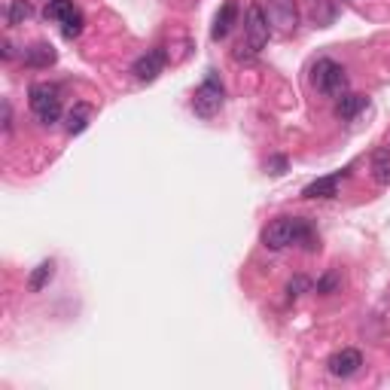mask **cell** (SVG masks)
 I'll return each instance as SVG.
<instances>
[{
    "label": "cell",
    "mask_w": 390,
    "mask_h": 390,
    "mask_svg": "<svg viewBox=\"0 0 390 390\" xmlns=\"http://www.w3.org/2000/svg\"><path fill=\"white\" fill-rule=\"evenodd\" d=\"M311 83H314V89L320 91V95L341 98L348 91V74H345V67H341L339 61L320 59L314 64V71H311Z\"/></svg>",
    "instance_id": "cell-1"
},
{
    "label": "cell",
    "mask_w": 390,
    "mask_h": 390,
    "mask_svg": "<svg viewBox=\"0 0 390 390\" xmlns=\"http://www.w3.org/2000/svg\"><path fill=\"white\" fill-rule=\"evenodd\" d=\"M28 104L43 125H55L61 119V98L52 83H34L28 89Z\"/></svg>",
    "instance_id": "cell-2"
},
{
    "label": "cell",
    "mask_w": 390,
    "mask_h": 390,
    "mask_svg": "<svg viewBox=\"0 0 390 390\" xmlns=\"http://www.w3.org/2000/svg\"><path fill=\"white\" fill-rule=\"evenodd\" d=\"M223 98H226L223 83H220L216 76H208L199 89H195V95H192V110L199 113L201 119H211V116H216V113H220Z\"/></svg>",
    "instance_id": "cell-3"
},
{
    "label": "cell",
    "mask_w": 390,
    "mask_h": 390,
    "mask_svg": "<svg viewBox=\"0 0 390 390\" xmlns=\"http://www.w3.org/2000/svg\"><path fill=\"white\" fill-rule=\"evenodd\" d=\"M244 37H247L250 52L266 49V43H269V37H271V21H269L266 9H262L259 4H250V6H247V19H244Z\"/></svg>",
    "instance_id": "cell-4"
},
{
    "label": "cell",
    "mask_w": 390,
    "mask_h": 390,
    "mask_svg": "<svg viewBox=\"0 0 390 390\" xmlns=\"http://www.w3.org/2000/svg\"><path fill=\"white\" fill-rule=\"evenodd\" d=\"M296 232H299V216H278V220H271L266 226L262 244L269 250H284V247L296 244Z\"/></svg>",
    "instance_id": "cell-5"
},
{
    "label": "cell",
    "mask_w": 390,
    "mask_h": 390,
    "mask_svg": "<svg viewBox=\"0 0 390 390\" xmlns=\"http://www.w3.org/2000/svg\"><path fill=\"white\" fill-rule=\"evenodd\" d=\"M266 16L281 34H290L299 25V9L293 0H266Z\"/></svg>",
    "instance_id": "cell-6"
},
{
    "label": "cell",
    "mask_w": 390,
    "mask_h": 390,
    "mask_svg": "<svg viewBox=\"0 0 390 390\" xmlns=\"http://www.w3.org/2000/svg\"><path fill=\"white\" fill-rule=\"evenodd\" d=\"M360 366H363V354L357 348H341V351H336L329 357L326 369H329V375H336V378H351V375L360 372Z\"/></svg>",
    "instance_id": "cell-7"
},
{
    "label": "cell",
    "mask_w": 390,
    "mask_h": 390,
    "mask_svg": "<svg viewBox=\"0 0 390 390\" xmlns=\"http://www.w3.org/2000/svg\"><path fill=\"white\" fill-rule=\"evenodd\" d=\"M162 71H165V52L162 49H150L131 64V74L141 79V83H153Z\"/></svg>",
    "instance_id": "cell-8"
},
{
    "label": "cell",
    "mask_w": 390,
    "mask_h": 390,
    "mask_svg": "<svg viewBox=\"0 0 390 390\" xmlns=\"http://www.w3.org/2000/svg\"><path fill=\"white\" fill-rule=\"evenodd\" d=\"M235 16H238V4H235V0H226L223 9H220V13H216V19H214L211 37H214V40H223L226 34L232 31V25H235Z\"/></svg>",
    "instance_id": "cell-9"
},
{
    "label": "cell",
    "mask_w": 390,
    "mask_h": 390,
    "mask_svg": "<svg viewBox=\"0 0 390 390\" xmlns=\"http://www.w3.org/2000/svg\"><path fill=\"white\" fill-rule=\"evenodd\" d=\"M339 180L341 174H329V177H320L314 183H308L302 189L305 199H332V195H339Z\"/></svg>",
    "instance_id": "cell-10"
},
{
    "label": "cell",
    "mask_w": 390,
    "mask_h": 390,
    "mask_svg": "<svg viewBox=\"0 0 390 390\" xmlns=\"http://www.w3.org/2000/svg\"><path fill=\"white\" fill-rule=\"evenodd\" d=\"M55 46L52 43H34V46H28L25 49V64L28 67H49V64H55Z\"/></svg>",
    "instance_id": "cell-11"
},
{
    "label": "cell",
    "mask_w": 390,
    "mask_h": 390,
    "mask_svg": "<svg viewBox=\"0 0 390 390\" xmlns=\"http://www.w3.org/2000/svg\"><path fill=\"white\" fill-rule=\"evenodd\" d=\"M363 107H366V98H363V95L345 91V95L339 98V104H336V116L345 119V122H351V119H357V113H360Z\"/></svg>",
    "instance_id": "cell-12"
},
{
    "label": "cell",
    "mask_w": 390,
    "mask_h": 390,
    "mask_svg": "<svg viewBox=\"0 0 390 390\" xmlns=\"http://www.w3.org/2000/svg\"><path fill=\"white\" fill-rule=\"evenodd\" d=\"M91 110L89 104H74V110L67 113V131L71 134H83L89 129V122H91Z\"/></svg>",
    "instance_id": "cell-13"
},
{
    "label": "cell",
    "mask_w": 390,
    "mask_h": 390,
    "mask_svg": "<svg viewBox=\"0 0 390 390\" xmlns=\"http://www.w3.org/2000/svg\"><path fill=\"white\" fill-rule=\"evenodd\" d=\"M76 13V6H74V0H49V4H46V19L49 21H59V25H64L67 19H71Z\"/></svg>",
    "instance_id": "cell-14"
},
{
    "label": "cell",
    "mask_w": 390,
    "mask_h": 390,
    "mask_svg": "<svg viewBox=\"0 0 390 390\" xmlns=\"http://www.w3.org/2000/svg\"><path fill=\"white\" fill-rule=\"evenodd\" d=\"M52 274H55V262H52V259L40 262V266L31 271V278H28V290H31V293H40L43 286L52 281Z\"/></svg>",
    "instance_id": "cell-15"
},
{
    "label": "cell",
    "mask_w": 390,
    "mask_h": 390,
    "mask_svg": "<svg viewBox=\"0 0 390 390\" xmlns=\"http://www.w3.org/2000/svg\"><path fill=\"white\" fill-rule=\"evenodd\" d=\"M372 177L381 186H390V150H378L372 156Z\"/></svg>",
    "instance_id": "cell-16"
},
{
    "label": "cell",
    "mask_w": 390,
    "mask_h": 390,
    "mask_svg": "<svg viewBox=\"0 0 390 390\" xmlns=\"http://www.w3.org/2000/svg\"><path fill=\"white\" fill-rule=\"evenodd\" d=\"M31 16H34V6L28 0H13V4H9V13H6V21L13 28H19V25H25Z\"/></svg>",
    "instance_id": "cell-17"
},
{
    "label": "cell",
    "mask_w": 390,
    "mask_h": 390,
    "mask_svg": "<svg viewBox=\"0 0 390 390\" xmlns=\"http://www.w3.org/2000/svg\"><path fill=\"white\" fill-rule=\"evenodd\" d=\"M83 25H86V19H83V13H79V9H76V13H74V16H71V19H67L64 25H61V34H64L67 40H76L79 34H83Z\"/></svg>",
    "instance_id": "cell-18"
},
{
    "label": "cell",
    "mask_w": 390,
    "mask_h": 390,
    "mask_svg": "<svg viewBox=\"0 0 390 390\" xmlns=\"http://www.w3.org/2000/svg\"><path fill=\"white\" fill-rule=\"evenodd\" d=\"M339 286H341V274H339V271H326L324 278L317 281V293H320V296H329V293H336Z\"/></svg>",
    "instance_id": "cell-19"
},
{
    "label": "cell",
    "mask_w": 390,
    "mask_h": 390,
    "mask_svg": "<svg viewBox=\"0 0 390 390\" xmlns=\"http://www.w3.org/2000/svg\"><path fill=\"white\" fill-rule=\"evenodd\" d=\"M305 290H311V281L302 278V274H296V278L286 284V293H290V299H296V296H302Z\"/></svg>",
    "instance_id": "cell-20"
},
{
    "label": "cell",
    "mask_w": 390,
    "mask_h": 390,
    "mask_svg": "<svg viewBox=\"0 0 390 390\" xmlns=\"http://www.w3.org/2000/svg\"><path fill=\"white\" fill-rule=\"evenodd\" d=\"M13 129V110H9V101H4V131Z\"/></svg>",
    "instance_id": "cell-21"
},
{
    "label": "cell",
    "mask_w": 390,
    "mask_h": 390,
    "mask_svg": "<svg viewBox=\"0 0 390 390\" xmlns=\"http://www.w3.org/2000/svg\"><path fill=\"white\" fill-rule=\"evenodd\" d=\"M9 59H13V46L4 43V61H9Z\"/></svg>",
    "instance_id": "cell-22"
}]
</instances>
